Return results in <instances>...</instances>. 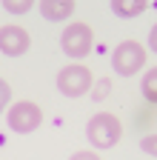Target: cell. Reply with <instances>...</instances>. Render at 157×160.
<instances>
[{"label": "cell", "instance_id": "3", "mask_svg": "<svg viewBox=\"0 0 157 160\" xmlns=\"http://www.w3.org/2000/svg\"><path fill=\"white\" fill-rule=\"evenodd\" d=\"M91 86H94L91 69H86L83 63H69L57 72V89L63 97H83Z\"/></svg>", "mask_w": 157, "mask_h": 160}, {"label": "cell", "instance_id": "11", "mask_svg": "<svg viewBox=\"0 0 157 160\" xmlns=\"http://www.w3.org/2000/svg\"><path fill=\"white\" fill-rule=\"evenodd\" d=\"M0 6H3L9 14H26V12H32V3H29V0H3Z\"/></svg>", "mask_w": 157, "mask_h": 160}, {"label": "cell", "instance_id": "8", "mask_svg": "<svg viewBox=\"0 0 157 160\" xmlns=\"http://www.w3.org/2000/svg\"><path fill=\"white\" fill-rule=\"evenodd\" d=\"M109 9L114 12V17L129 20V17L143 14V12L149 9V3H143V0H111V3H109Z\"/></svg>", "mask_w": 157, "mask_h": 160}, {"label": "cell", "instance_id": "7", "mask_svg": "<svg viewBox=\"0 0 157 160\" xmlns=\"http://www.w3.org/2000/svg\"><path fill=\"white\" fill-rule=\"evenodd\" d=\"M40 14L52 23H60V20H69L74 14V3L71 0H43L40 3Z\"/></svg>", "mask_w": 157, "mask_h": 160}, {"label": "cell", "instance_id": "13", "mask_svg": "<svg viewBox=\"0 0 157 160\" xmlns=\"http://www.w3.org/2000/svg\"><path fill=\"white\" fill-rule=\"evenodd\" d=\"M9 100H12V89H9V83H6V80L0 77V112L9 106Z\"/></svg>", "mask_w": 157, "mask_h": 160}, {"label": "cell", "instance_id": "10", "mask_svg": "<svg viewBox=\"0 0 157 160\" xmlns=\"http://www.w3.org/2000/svg\"><path fill=\"white\" fill-rule=\"evenodd\" d=\"M111 92V80H94V86H91V100L94 103H103V100L109 97Z\"/></svg>", "mask_w": 157, "mask_h": 160}, {"label": "cell", "instance_id": "9", "mask_svg": "<svg viewBox=\"0 0 157 160\" xmlns=\"http://www.w3.org/2000/svg\"><path fill=\"white\" fill-rule=\"evenodd\" d=\"M140 92H143V97L149 100V103H157V66L149 69V72L143 74V80H140Z\"/></svg>", "mask_w": 157, "mask_h": 160}, {"label": "cell", "instance_id": "14", "mask_svg": "<svg viewBox=\"0 0 157 160\" xmlns=\"http://www.w3.org/2000/svg\"><path fill=\"white\" fill-rule=\"evenodd\" d=\"M69 160H100V154H94V152H74Z\"/></svg>", "mask_w": 157, "mask_h": 160}, {"label": "cell", "instance_id": "12", "mask_svg": "<svg viewBox=\"0 0 157 160\" xmlns=\"http://www.w3.org/2000/svg\"><path fill=\"white\" fill-rule=\"evenodd\" d=\"M140 149H143L146 154H154V157H157V134H146V137L140 140Z\"/></svg>", "mask_w": 157, "mask_h": 160}, {"label": "cell", "instance_id": "2", "mask_svg": "<svg viewBox=\"0 0 157 160\" xmlns=\"http://www.w3.org/2000/svg\"><path fill=\"white\" fill-rule=\"evenodd\" d=\"M143 66H146V49L137 43V40H123V43L114 46V52H111V69H114V74L134 77Z\"/></svg>", "mask_w": 157, "mask_h": 160}, {"label": "cell", "instance_id": "4", "mask_svg": "<svg viewBox=\"0 0 157 160\" xmlns=\"http://www.w3.org/2000/svg\"><path fill=\"white\" fill-rule=\"evenodd\" d=\"M6 123L14 134H32L37 126L43 123V112L37 103L32 100H20V103H12L9 114H6Z\"/></svg>", "mask_w": 157, "mask_h": 160}, {"label": "cell", "instance_id": "5", "mask_svg": "<svg viewBox=\"0 0 157 160\" xmlns=\"http://www.w3.org/2000/svg\"><path fill=\"white\" fill-rule=\"evenodd\" d=\"M91 43H94V32L86 23H71L60 34V49L66 57H86L91 52Z\"/></svg>", "mask_w": 157, "mask_h": 160}, {"label": "cell", "instance_id": "15", "mask_svg": "<svg viewBox=\"0 0 157 160\" xmlns=\"http://www.w3.org/2000/svg\"><path fill=\"white\" fill-rule=\"evenodd\" d=\"M149 49L157 54V23L151 26V32H149Z\"/></svg>", "mask_w": 157, "mask_h": 160}, {"label": "cell", "instance_id": "6", "mask_svg": "<svg viewBox=\"0 0 157 160\" xmlns=\"http://www.w3.org/2000/svg\"><path fill=\"white\" fill-rule=\"evenodd\" d=\"M32 46V37L20 26H0V54L6 57H23Z\"/></svg>", "mask_w": 157, "mask_h": 160}, {"label": "cell", "instance_id": "1", "mask_svg": "<svg viewBox=\"0 0 157 160\" xmlns=\"http://www.w3.org/2000/svg\"><path fill=\"white\" fill-rule=\"evenodd\" d=\"M86 137L94 149H114L123 137V126L120 120L109 112H97L89 123H86Z\"/></svg>", "mask_w": 157, "mask_h": 160}]
</instances>
